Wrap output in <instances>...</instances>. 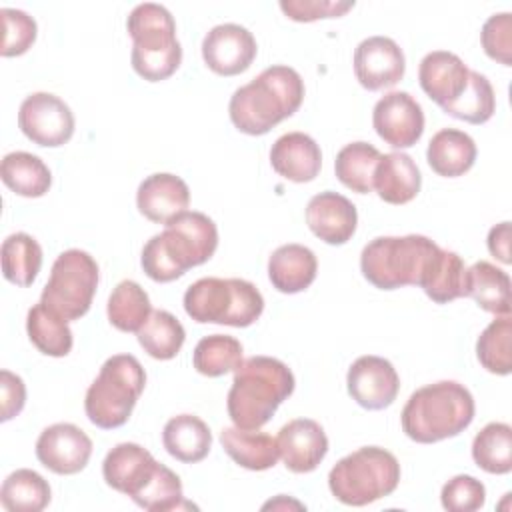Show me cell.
Returning <instances> with one entry per match:
<instances>
[{
	"label": "cell",
	"instance_id": "4fadbf2b",
	"mask_svg": "<svg viewBox=\"0 0 512 512\" xmlns=\"http://www.w3.org/2000/svg\"><path fill=\"white\" fill-rule=\"evenodd\" d=\"M372 126L388 146L410 148L422 138L424 112L408 92H388L372 110Z\"/></svg>",
	"mask_w": 512,
	"mask_h": 512
},
{
	"label": "cell",
	"instance_id": "ba28073f",
	"mask_svg": "<svg viewBox=\"0 0 512 512\" xmlns=\"http://www.w3.org/2000/svg\"><path fill=\"white\" fill-rule=\"evenodd\" d=\"M398 482L400 464L380 446H362L340 458L328 472L332 496L346 506H366L390 496Z\"/></svg>",
	"mask_w": 512,
	"mask_h": 512
},
{
	"label": "cell",
	"instance_id": "1f68e13d",
	"mask_svg": "<svg viewBox=\"0 0 512 512\" xmlns=\"http://www.w3.org/2000/svg\"><path fill=\"white\" fill-rule=\"evenodd\" d=\"M50 498V484L30 468L8 474L0 488V504L8 512H40L50 504Z\"/></svg>",
	"mask_w": 512,
	"mask_h": 512
},
{
	"label": "cell",
	"instance_id": "8fae6325",
	"mask_svg": "<svg viewBox=\"0 0 512 512\" xmlns=\"http://www.w3.org/2000/svg\"><path fill=\"white\" fill-rule=\"evenodd\" d=\"M74 124L70 106L50 92H34L26 96L18 110V126L22 134L38 146H64L74 134Z\"/></svg>",
	"mask_w": 512,
	"mask_h": 512
},
{
	"label": "cell",
	"instance_id": "f546056e",
	"mask_svg": "<svg viewBox=\"0 0 512 512\" xmlns=\"http://www.w3.org/2000/svg\"><path fill=\"white\" fill-rule=\"evenodd\" d=\"M26 332L30 342L38 348V352L54 358H62L70 354L74 338L68 326V320L50 310L46 304L38 302L28 310L26 316Z\"/></svg>",
	"mask_w": 512,
	"mask_h": 512
},
{
	"label": "cell",
	"instance_id": "83f0119b",
	"mask_svg": "<svg viewBox=\"0 0 512 512\" xmlns=\"http://www.w3.org/2000/svg\"><path fill=\"white\" fill-rule=\"evenodd\" d=\"M464 296H470L484 312L510 316V276L486 260L466 268Z\"/></svg>",
	"mask_w": 512,
	"mask_h": 512
},
{
	"label": "cell",
	"instance_id": "f1b7e54d",
	"mask_svg": "<svg viewBox=\"0 0 512 512\" xmlns=\"http://www.w3.org/2000/svg\"><path fill=\"white\" fill-rule=\"evenodd\" d=\"M2 182L18 196L40 198L50 190L52 174L42 158L30 152H10L0 164Z\"/></svg>",
	"mask_w": 512,
	"mask_h": 512
},
{
	"label": "cell",
	"instance_id": "4316f807",
	"mask_svg": "<svg viewBox=\"0 0 512 512\" xmlns=\"http://www.w3.org/2000/svg\"><path fill=\"white\" fill-rule=\"evenodd\" d=\"M162 444L172 458L184 464H194L208 456L212 448V432L202 418L194 414H178L164 424Z\"/></svg>",
	"mask_w": 512,
	"mask_h": 512
},
{
	"label": "cell",
	"instance_id": "6da1fadb",
	"mask_svg": "<svg viewBox=\"0 0 512 512\" xmlns=\"http://www.w3.org/2000/svg\"><path fill=\"white\" fill-rule=\"evenodd\" d=\"M142 248L140 264L154 282H172L186 270L208 262L218 248V228L212 218L184 210L164 224Z\"/></svg>",
	"mask_w": 512,
	"mask_h": 512
},
{
	"label": "cell",
	"instance_id": "3957f363",
	"mask_svg": "<svg viewBox=\"0 0 512 512\" xmlns=\"http://www.w3.org/2000/svg\"><path fill=\"white\" fill-rule=\"evenodd\" d=\"M294 374L278 358L250 356L234 370L226 408L234 426L260 430L294 392Z\"/></svg>",
	"mask_w": 512,
	"mask_h": 512
},
{
	"label": "cell",
	"instance_id": "44dd1931",
	"mask_svg": "<svg viewBox=\"0 0 512 512\" xmlns=\"http://www.w3.org/2000/svg\"><path fill=\"white\" fill-rule=\"evenodd\" d=\"M190 204L188 184L170 172H156L144 178L136 190L138 212L154 224H166Z\"/></svg>",
	"mask_w": 512,
	"mask_h": 512
},
{
	"label": "cell",
	"instance_id": "d6a6232c",
	"mask_svg": "<svg viewBox=\"0 0 512 512\" xmlns=\"http://www.w3.org/2000/svg\"><path fill=\"white\" fill-rule=\"evenodd\" d=\"M0 258H2L4 278L24 288V286H30L40 272L42 248L36 242V238H32L30 234L16 232L2 242Z\"/></svg>",
	"mask_w": 512,
	"mask_h": 512
},
{
	"label": "cell",
	"instance_id": "ab89813d",
	"mask_svg": "<svg viewBox=\"0 0 512 512\" xmlns=\"http://www.w3.org/2000/svg\"><path fill=\"white\" fill-rule=\"evenodd\" d=\"M442 110L448 116L464 120L468 124L488 122L496 110V96L490 80L484 74L470 70L466 90Z\"/></svg>",
	"mask_w": 512,
	"mask_h": 512
},
{
	"label": "cell",
	"instance_id": "7c38bea8",
	"mask_svg": "<svg viewBox=\"0 0 512 512\" xmlns=\"http://www.w3.org/2000/svg\"><path fill=\"white\" fill-rule=\"evenodd\" d=\"M90 456V436L70 422H58L44 428L36 440L38 462L60 476L78 474L86 468Z\"/></svg>",
	"mask_w": 512,
	"mask_h": 512
},
{
	"label": "cell",
	"instance_id": "484cf974",
	"mask_svg": "<svg viewBox=\"0 0 512 512\" xmlns=\"http://www.w3.org/2000/svg\"><path fill=\"white\" fill-rule=\"evenodd\" d=\"M220 444L238 466L254 472L274 468L280 458L276 438L258 430H244L238 426L224 428L220 432Z\"/></svg>",
	"mask_w": 512,
	"mask_h": 512
},
{
	"label": "cell",
	"instance_id": "9c48e42d",
	"mask_svg": "<svg viewBox=\"0 0 512 512\" xmlns=\"http://www.w3.org/2000/svg\"><path fill=\"white\" fill-rule=\"evenodd\" d=\"M184 310L198 324H224L246 328L262 310L260 290L242 278H200L184 292Z\"/></svg>",
	"mask_w": 512,
	"mask_h": 512
},
{
	"label": "cell",
	"instance_id": "4dcf8cb0",
	"mask_svg": "<svg viewBox=\"0 0 512 512\" xmlns=\"http://www.w3.org/2000/svg\"><path fill=\"white\" fill-rule=\"evenodd\" d=\"M464 282H466V266L462 258L452 250H438L432 262L428 264L420 288L426 296L436 304L452 302L464 296Z\"/></svg>",
	"mask_w": 512,
	"mask_h": 512
},
{
	"label": "cell",
	"instance_id": "b9f144b4",
	"mask_svg": "<svg viewBox=\"0 0 512 512\" xmlns=\"http://www.w3.org/2000/svg\"><path fill=\"white\" fill-rule=\"evenodd\" d=\"M0 16L4 26V40H2L0 54L4 58H12L28 52V48L36 40V32H38L36 20L28 16L24 10H16V8H2Z\"/></svg>",
	"mask_w": 512,
	"mask_h": 512
},
{
	"label": "cell",
	"instance_id": "8d00e7d4",
	"mask_svg": "<svg viewBox=\"0 0 512 512\" xmlns=\"http://www.w3.org/2000/svg\"><path fill=\"white\" fill-rule=\"evenodd\" d=\"M472 458L488 474L512 470V428L506 422L486 424L472 440Z\"/></svg>",
	"mask_w": 512,
	"mask_h": 512
},
{
	"label": "cell",
	"instance_id": "f35d334b",
	"mask_svg": "<svg viewBox=\"0 0 512 512\" xmlns=\"http://www.w3.org/2000/svg\"><path fill=\"white\" fill-rule=\"evenodd\" d=\"M512 320L498 316L492 320L476 342V356L482 368L492 374L508 376L512 370Z\"/></svg>",
	"mask_w": 512,
	"mask_h": 512
},
{
	"label": "cell",
	"instance_id": "7402d4cb",
	"mask_svg": "<svg viewBox=\"0 0 512 512\" xmlns=\"http://www.w3.org/2000/svg\"><path fill=\"white\" fill-rule=\"evenodd\" d=\"M270 164L282 178L304 184L320 174L322 152L312 136L304 132H288L272 144Z\"/></svg>",
	"mask_w": 512,
	"mask_h": 512
},
{
	"label": "cell",
	"instance_id": "f6af8a7d",
	"mask_svg": "<svg viewBox=\"0 0 512 512\" xmlns=\"http://www.w3.org/2000/svg\"><path fill=\"white\" fill-rule=\"evenodd\" d=\"M354 8V0H280V10L294 22H314L320 18H340Z\"/></svg>",
	"mask_w": 512,
	"mask_h": 512
},
{
	"label": "cell",
	"instance_id": "603a6c76",
	"mask_svg": "<svg viewBox=\"0 0 512 512\" xmlns=\"http://www.w3.org/2000/svg\"><path fill=\"white\" fill-rule=\"evenodd\" d=\"M420 186V170L408 154L388 152L380 156L372 180V190H376L380 200L394 206L408 204L418 196Z\"/></svg>",
	"mask_w": 512,
	"mask_h": 512
},
{
	"label": "cell",
	"instance_id": "277c9868",
	"mask_svg": "<svg viewBox=\"0 0 512 512\" xmlns=\"http://www.w3.org/2000/svg\"><path fill=\"white\" fill-rule=\"evenodd\" d=\"M470 390L454 380L426 384L410 394L402 408L404 434L418 444H434L464 432L474 420Z\"/></svg>",
	"mask_w": 512,
	"mask_h": 512
},
{
	"label": "cell",
	"instance_id": "ffe728a7",
	"mask_svg": "<svg viewBox=\"0 0 512 512\" xmlns=\"http://www.w3.org/2000/svg\"><path fill=\"white\" fill-rule=\"evenodd\" d=\"M468 66L448 50L428 52L418 66V82L440 108L452 104L468 86Z\"/></svg>",
	"mask_w": 512,
	"mask_h": 512
},
{
	"label": "cell",
	"instance_id": "ee69618b",
	"mask_svg": "<svg viewBox=\"0 0 512 512\" xmlns=\"http://www.w3.org/2000/svg\"><path fill=\"white\" fill-rule=\"evenodd\" d=\"M512 14L500 12L492 14L480 32V42L488 58L512 66Z\"/></svg>",
	"mask_w": 512,
	"mask_h": 512
},
{
	"label": "cell",
	"instance_id": "7a4b0ae2",
	"mask_svg": "<svg viewBox=\"0 0 512 512\" xmlns=\"http://www.w3.org/2000/svg\"><path fill=\"white\" fill-rule=\"evenodd\" d=\"M302 100V76L290 66L274 64L234 90L228 102V114L240 132L262 136L290 118L300 108Z\"/></svg>",
	"mask_w": 512,
	"mask_h": 512
},
{
	"label": "cell",
	"instance_id": "e0dca14e",
	"mask_svg": "<svg viewBox=\"0 0 512 512\" xmlns=\"http://www.w3.org/2000/svg\"><path fill=\"white\" fill-rule=\"evenodd\" d=\"M276 442L284 466L294 474L316 470L328 452L326 432L312 418L290 420L280 428Z\"/></svg>",
	"mask_w": 512,
	"mask_h": 512
},
{
	"label": "cell",
	"instance_id": "cb8c5ba5",
	"mask_svg": "<svg viewBox=\"0 0 512 512\" xmlns=\"http://www.w3.org/2000/svg\"><path fill=\"white\" fill-rule=\"evenodd\" d=\"M318 272V260L308 246L284 244L268 258V278L282 294H296L306 290Z\"/></svg>",
	"mask_w": 512,
	"mask_h": 512
},
{
	"label": "cell",
	"instance_id": "836d02e7",
	"mask_svg": "<svg viewBox=\"0 0 512 512\" xmlns=\"http://www.w3.org/2000/svg\"><path fill=\"white\" fill-rule=\"evenodd\" d=\"M378 148L368 142H350L346 144L334 160L336 178L356 194L372 192L374 170L380 160Z\"/></svg>",
	"mask_w": 512,
	"mask_h": 512
},
{
	"label": "cell",
	"instance_id": "ac0fdd59",
	"mask_svg": "<svg viewBox=\"0 0 512 512\" xmlns=\"http://www.w3.org/2000/svg\"><path fill=\"white\" fill-rule=\"evenodd\" d=\"M160 462L136 442L116 444L102 462V476L110 488L130 498L138 496L150 482Z\"/></svg>",
	"mask_w": 512,
	"mask_h": 512
},
{
	"label": "cell",
	"instance_id": "5bb4252c",
	"mask_svg": "<svg viewBox=\"0 0 512 512\" xmlns=\"http://www.w3.org/2000/svg\"><path fill=\"white\" fill-rule=\"evenodd\" d=\"M346 386L352 400L366 410L388 408L400 390V378L390 360L382 356H360L346 374Z\"/></svg>",
	"mask_w": 512,
	"mask_h": 512
},
{
	"label": "cell",
	"instance_id": "bcb514c9",
	"mask_svg": "<svg viewBox=\"0 0 512 512\" xmlns=\"http://www.w3.org/2000/svg\"><path fill=\"white\" fill-rule=\"evenodd\" d=\"M0 420L8 422L14 416H18L26 404V384L24 380L10 372V370H2L0 372Z\"/></svg>",
	"mask_w": 512,
	"mask_h": 512
},
{
	"label": "cell",
	"instance_id": "60d3db41",
	"mask_svg": "<svg viewBox=\"0 0 512 512\" xmlns=\"http://www.w3.org/2000/svg\"><path fill=\"white\" fill-rule=\"evenodd\" d=\"M132 500L140 508L150 512H168V510H178L182 506H190L188 502H184L182 482L178 474L164 464H158L150 482Z\"/></svg>",
	"mask_w": 512,
	"mask_h": 512
},
{
	"label": "cell",
	"instance_id": "8992f818",
	"mask_svg": "<svg viewBox=\"0 0 512 512\" xmlns=\"http://www.w3.org/2000/svg\"><path fill=\"white\" fill-rule=\"evenodd\" d=\"M440 246L422 234L378 236L360 254L362 276L380 290L420 286V280Z\"/></svg>",
	"mask_w": 512,
	"mask_h": 512
},
{
	"label": "cell",
	"instance_id": "d4e9b609",
	"mask_svg": "<svg viewBox=\"0 0 512 512\" xmlns=\"http://www.w3.org/2000/svg\"><path fill=\"white\" fill-rule=\"evenodd\" d=\"M476 142L470 134L456 128L438 130L426 148L428 166L444 178H458L466 174L476 162Z\"/></svg>",
	"mask_w": 512,
	"mask_h": 512
},
{
	"label": "cell",
	"instance_id": "30bf717a",
	"mask_svg": "<svg viewBox=\"0 0 512 512\" xmlns=\"http://www.w3.org/2000/svg\"><path fill=\"white\" fill-rule=\"evenodd\" d=\"M98 278V264L88 252L64 250L52 264L40 302L66 320H78L90 310Z\"/></svg>",
	"mask_w": 512,
	"mask_h": 512
},
{
	"label": "cell",
	"instance_id": "52a82bcc",
	"mask_svg": "<svg viewBox=\"0 0 512 512\" xmlns=\"http://www.w3.org/2000/svg\"><path fill=\"white\" fill-rule=\"evenodd\" d=\"M144 386L146 372L136 356H110L86 390L84 410L88 420L102 430L124 426Z\"/></svg>",
	"mask_w": 512,
	"mask_h": 512
},
{
	"label": "cell",
	"instance_id": "d6986e66",
	"mask_svg": "<svg viewBox=\"0 0 512 512\" xmlns=\"http://www.w3.org/2000/svg\"><path fill=\"white\" fill-rule=\"evenodd\" d=\"M306 224L322 242L340 246L354 236L358 212L346 196L326 190L310 198L306 206Z\"/></svg>",
	"mask_w": 512,
	"mask_h": 512
},
{
	"label": "cell",
	"instance_id": "e575fe53",
	"mask_svg": "<svg viewBox=\"0 0 512 512\" xmlns=\"http://www.w3.org/2000/svg\"><path fill=\"white\" fill-rule=\"evenodd\" d=\"M106 314L116 330L138 332L152 314L150 298L138 282L122 280L108 298Z\"/></svg>",
	"mask_w": 512,
	"mask_h": 512
},
{
	"label": "cell",
	"instance_id": "7bdbcfd3",
	"mask_svg": "<svg viewBox=\"0 0 512 512\" xmlns=\"http://www.w3.org/2000/svg\"><path fill=\"white\" fill-rule=\"evenodd\" d=\"M440 502L448 512H474L486 502V488L468 474H458L442 486Z\"/></svg>",
	"mask_w": 512,
	"mask_h": 512
},
{
	"label": "cell",
	"instance_id": "5b68a950",
	"mask_svg": "<svg viewBox=\"0 0 512 512\" xmlns=\"http://www.w3.org/2000/svg\"><path fill=\"white\" fill-rule=\"evenodd\" d=\"M126 30L134 42L130 62L140 78L160 82L178 70L182 46L176 38V22L168 8L154 2L138 4L128 14Z\"/></svg>",
	"mask_w": 512,
	"mask_h": 512
},
{
	"label": "cell",
	"instance_id": "7dc6e473",
	"mask_svg": "<svg viewBox=\"0 0 512 512\" xmlns=\"http://www.w3.org/2000/svg\"><path fill=\"white\" fill-rule=\"evenodd\" d=\"M488 250L490 254L500 260L502 264H510V222H500L490 228L488 232Z\"/></svg>",
	"mask_w": 512,
	"mask_h": 512
},
{
	"label": "cell",
	"instance_id": "74e56055",
	"mask_svg": "<svg viewBox=\"0 0 512 512\" xmlns=\"http://www.w3.org/2000/svg\"><path fill=\"white\" fill-rule=\"evenodd\" d=\"M242 344L228 334L204 336L192 354V364L198 374L208 378H218L234 372L242 364Z\"/></svg>",
	"mask_w": 512,
	"mask_h": 512
},
{
	"label": "cell",
	"instance_id": "2e32d148",
	"mask_svg": "<svg viewBox=\"0 0 512 512\" xmlns=\"http://www.w3.org/2000/svg\"><path fill=\"white\" fill-rule=\"evenodd\" d=\"M406 72L402 48L388 36L364 38L354 50V74L362 88L378 92L398 84Z\"/></svg>",
	"mask_w": 512,
	"mask_h": 512
},
{
	"label": "cell",
	"instance_id": "9a60e30c",
	"mask_svg": "<svg viewBox=\"0 0 512 512\" xmlns=\"http://www.w3.org/2000/svg\"><path fill=\"white\" fill-rule=\"evenodd\" d=\"M256 52L258 46L252 32L234 22L210 28L202 40L204 64L218 76H236L248 70Z\"/></svg>",
	"mask_w": 512,
	"mask_h": 512
},
{
	"label": "cell",
	"instance_id": "d590c367",
	"mask_svg": "<svg viewBox=\"0 0 512 512\" xmlns=\"http://www.w3.org/2000/svg\"><path fill=\"white\" fill-rule=\"evenodd\" d=\"M136 334L144 352L156 360H172L186 340L184 326L168 310H152Z\"/></svg>",
	"mask_w": 512,
	"mask_h": 512
}]
</instances>
